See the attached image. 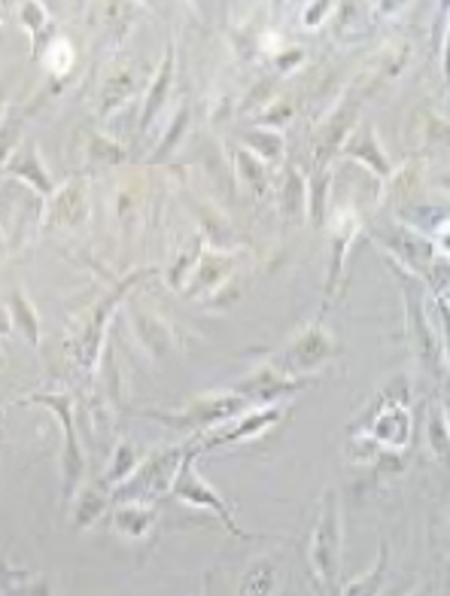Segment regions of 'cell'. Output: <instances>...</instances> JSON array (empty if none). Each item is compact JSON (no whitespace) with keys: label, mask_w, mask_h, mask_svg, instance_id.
Wrapping results in <instances>:
<instances>
[{"label":"cell","mask_w":450,"mask_h":596,"mask_svg":"<svg viewBox=\"0 0 450 596\" xmlns=\"http://www.w3.org/2000/svg\"><path fill=\"white\" fill-rule=\"evenodd\" d=\"M43 61L52 68L56 73H64L68 68L73 64V49H71V43H64V40H56L49 49H43Z\"/></svg>","instance_id":"31"},{"label":"cell","mask_w":450,"mask_h":596,"mask_svg":"<svg viewBox=\"0 0 450 596\" xmlns=\"http://www.w3.org/2000/svg\"><path fill=\"white\" fill-rule=\"evenodd\" d=\"M170 83H174V46L168 49V58L162 61V68H158L153 83H150V95H146V104H143L141 131H150L155 119H158V114L165 110V100L170 95Z\"/></svg>","instance_id":"16"},{"label":"cell","mask_w":450,"mask_h":596,"mask_svg":"<svg viewBox=\"0 0 450 596\" xmlns=\"http://www.w3.org/2000/svg\"><path fill=\"white\" fill-rule=\"evenodd\" d=\"M19 19L25 22L31 28V34H34V58L40 56V37H43V28L49 25V13H46V7H40V3H22L19 7Z\"/></svg>","instance_id":"27"},{"label":"cell","mask_w":450,"mask_h":596,"mask_svg":"<svg viewBox=\"0 0 450 596\" xmlns=\"http://www.w3.org/2000/svg\"><path fill=\"white\" fill-rule=\"evenodd\" d=\"M387 575H390V545L380 541L375 567L368 569L366 575H359L356 582L347 584L344 591H338V596H380L383 584H387Z\"/></svg>","instance_id":"20"},{"label":"cell","mask_w":450,"mask_h":596,"mask_svg":"<svg viewBox=\"0 0 450 596\" xmlns=\"http://www.w3.org/2000/svg\"><path fill=\"white\" fill-rule=\"evenodd\" d=\"M10 332H13V320H10L7 305H0V338H3V335H10Z\"/></svg>","instance_id":"35"},{"label":"cell","mask_w":450,"mask_h":596,"mask_svg":"<svg viewBox=\"0 0 450 596\" xmlns=\"http://www.w3.org/2000/svg\"><path fill=\"white\" fill-rule=\"evenodd\" d=\"M198 454H201V444H192L189 451H186L183 463L177 468V475H174V484H170V497H177L186 505H192V509H204L211 511L213 517L220 521V524L232 533V536H238V539H253L247 529H240L238 521H235V514H232V505L225 502L223 493L220 490H213L211 484L204 481L201 475H198Z\"/></svg>","instance_id":"2"},{"label":"cell","mask_w":450,"mask_h":596,"mask_svg":"<svg viewBox=\"0 0 450 596\" xmlns=\"http://www.w3.org/2000/svg\"><path fill=\"white\" fill-rule=\"evenodd\" d=\"M155 524V505H146V502H122L112 511V526L128 536V539H141L146 536Z\"/></svg>","instance_id":"17"},{"label":"cell","mask_w":450,"mask_h":596,"mask_svg":"<svg viewBox=\"0 0 450 596\" xmlns=\"http://www.w3.org/2000/svg\"><path fill=\"white\" fill-rule=\"evenodd\" d=\"M22 575L25 572H15L13 567H7V560L0 557V594H7V591H13L22 584Z\"/></svg>","instance_id":"33"},{"label":"cell","mask_w":450,"mask_h":596,"mask_svg":"<svg viewBox=\"0 0 450 596\" xmlns=\"http://www.w3.org/2000/svg\"><path fill=\"white\" fill-rule=\"evenodd\" d=\"M235 168H238V177L240 183L247 186L253 195H262L268 186V177H265V168H262V162L253 156V153H247V150H238L235 153Z\"/></svg>","instance_id":"24"},{"label":"cell","mask_w":450,"mask_h":596,"mask_svg":"<svg viewBox=\"0 0 450 596\" xmlns=\"http://www.w3.org/2000/svg\"><path fill=\"white\" fill-rule=\"evenodd\" d=\"M341 548H344V533H341V497L338 490H325L320 517L310 533L308 563L313 572V584L323 596H338L341 584Z\"/></svg>","instance_id":"1"},{"label":"cell","mask_w":450,"mask_h":596,"mask_svg":"<svg viewBox=\"0 0 450 596\" xmlns=\"http://www.w3.org/2000/svg\"><path fill=\"white\" fill-rule=\"evenodd\" d=\"M131 95H134V76H131V73L119 71L116 76H110V80L104 83V88H100V98H98L100 116L119 110Z\"/></svg>","instance_id":"23"},{"label":"cell","mask_w":450,"mask_h":596,"mask_svg":"<svg viewBox=\"0 0 450 596\" xmlns=\"http://www.w3.org/2000/svg\"><path fill=\"white\" fill-rule=\"evenodd\" d=\"M281 582V569L274 557H259L250 567L244 569L238 584V594L235 596H274Z\"/></svg>","instance_id":"14"},{"label":"cell","mask_w":450,"mask_h":596,"mask_svg":"<svg viewBox=\"0 0 450 596\" xmlns=\"http://www.w3.org/2000/svg\"><path fill=\"white\" fill-rule=\"evenodd\" d=\"M128 289H131V281H126V284L119 286L116 293H110V296L100 301L98 308H95V313H92V320H88V326H85V332L80 335V344H76V359H80V366L83 369H88L92 362H95V356H98V347H100V329H104V323H107V317H110V311L122 301V296H126Z\"/></svg>","instance_id":"12"},{"label":"cell","mask_w":450,"mask_h":596,"mask_svg":"<svg viewBox=\"0 0 450 596\" xmlns=\"http://www.w3.org/2000/svg\"><path fill=\"white\" fill-rule=\"evenodd\" d=\"M0 402H3V398H0Z\"/></svg>","instance_id":"38"},{"label":"cell","mask_w":450,"mask_h":596,"mask_svg":"<svg viewBox=\"0 0 450 596\" xmlns=\"http://www.w3.org/2000/svg\"><path fill=\"white\" fill-rule=\"evenodd\" d=\"M341 150H344V156L359 158V162H363V165H368V168L375 170L378 177H390V174H393L390 158H387V153L380 150L378 134H375V126H368V122L353 128L351 141L344 143Z\"/></svg>","instance_id":"11"},{"label":"cell","mask_w":450,"mask_h":596,"mask_svg":"<svg viewBox=\"0 0 450 596\" xmlns=\"http://www.w3.org/2000/svg\"><path fill=\"white\" fill-rule=\"evenodd\" d=\"M88 158H92V162H104V165H116V162L126 158V150L92 131V134H88Z\"/></svg>","instance_id":"29"},{"label":"cell","mask_w":450,"mask_h":596,"mask_svg":"<svg viewBox=\"0 0 450 596\" xmlns=\"http://www.w3.org/2000/svg\"><path fill=\"white\" fill-rule=\"evenodd\" d=\"M189 448H174V451H165V454H155L150 460H143L138 472L128 478L126 484H119L112 490V502L122 505V502H146V505H155V499L170 493V484H174V475L183 463V456Z\"/></svg>","instance_id":"4"},{"label":"cell","mask_w":450,"mask_h":596,"mask_svg":"<svg viewBox=\"0 0 450 596\" xmlns=\"http://www.w3.org/2000/svg\"><path fill=\"white\" fill-rule=\"evenodd\" d=\"M28 402L52 412L61 424V436H64V444H61V499L73 502V497L83 490L85 478V454L80 436H76V424H73V398L68 393H34Z\"/></svg>","instance_id":"3"},{"label":"cell","mask_w":450,"mask_h":596,"mask_svg":"<svg viewBox=\"0 0 450 596\" xmlns=\"http://www.w3.org/2000/svg\"><path fill=\"white\" fill-rule=\"evenodd\" d=\"M329 10H335L332 3H317L313 10L308 7V15H305V25H320L323 22V15L320 13H329Z\"/></svg>","instance_id":"34"},{"label":"cell","mask_w":450,"mask_h":596,"mask_svg":"<svg viewBox=\"0 0 450 596\" xmlns=\"http://www.w3.org/2000/svg\"><path fill=\"white\" fill-rule=\"evenodd\" d=\"M411 596H436V594H433V587H421L417 594H411Z\"/></svg>","instance_id":"36"},{"label":"cell","mask_w":450,"mask_h":596,"mask_svg":"<svg viewBox=\"0 0 450 596\" xmlns=\"http://www.w3.org/2000/svg\"><path fill=\"white\" fill-rule=\"evenodd\" d=\"M281 207H283V219H289V223L305 219V211H308V180H305V174H301L298 165H286Z\"/></svg>","instance_id":"18"},{"label":"cell","mask_w":450,"mask_h":596,"mask_svg":"<svg viewBox=\"0 0 450 596\" xmlns=\"http://www.w3.org/2000/svg\"><path fill=\"white\" fill-rule=\"evenodd\" d=\"M247 412V402L225 390V393H211V396H198L196 402L186 405V412L180 414H155L158 420L177 426V429H192V432H211L216 426H223L225 420L238 417Z\"/></svg>","instance_id":"6"},{"label":"cell","mask_w":450,"mask_h":596,"mask_svg":"<svg viewBox=\"0 0 450 596\" xmlns=\"http://www.w3.org/2000/svg\"><path fill=\"white\" fill-rule=\"evenodd\" d=\"M19 134H22V122L19 119L0 122V170H3L7 158L13 156V150L19 146Z\"/></svg>","instance_id":"32"},{"label":"cell","mask_w":450,"mask_h":596,"mask_svg":"<svg viewBox=\"0 0 450 596\" xmlns=\"http://www.w3.org/2000/svg\"><path fill=\"white\" fill-rule=\"evenodd\" d=\"M353 128H356V114H353V110H338V116H332V119L320 128V134L310 143V153H313L317 168H323L325 162L335 158L344 138H351Z\"/></svg>","instance_id":"13"},{"label":"cell","mask_w":450,"mask_h":596,"mask_svg":"<svg viewBox=\"0 0 450 596\" xmlns=\"http://www.w3.org/2000/svg\"><path fill=\"white\" fill-rule=\"evenodd\" d=\"M247 153H253L259 162H277L283 156V138L274 131H250L247 138Z\"/></svg>","instance_id":"25"},{"label":"cell","mask_w":450,"mask_h":596,"mask_svg":"<svg viewBox=\"0 0 450 596\" xmlns=\"http://www.w3.org/2000/svg\"><path fill=\"white\" fill-rule=\"evenodd\" d=\"M368 439L378 448L399 454L405 451L411 441V412H408V393L402 390V383H393L378 405L368 412V429H363Z\"/></svg>","instance_id":"5"},{"label":"cell","mask_w":450,"mask_h":596,"mask_svg":"<svg viewBox=\"0 0 450 596\" xmlns=\"http://www.w3.org/2000/svg\"><path fill=\"white\" fill-rule=\"evenodd\" d=\"M7 311H10L13 329H19L28 338L31 347H40V313H37V308H34V301H31L25 289H13L10 293Z\"/></svg>","instance_id":"19"},{"label":"cell","mask_w":450,"mask_h":596,"mask_svg":"<svg viewBox=\"0 0 450 596\" xmlns=\"http://www.w3.org/2000/svg\"><path fill=\"white\" fill-rule=\"evenodd\" d=\"M73 499H76V511H73V524L76 526H88L92 521H98V514L107 505V497L100 490H83Z\"/></svg>","instance_id":"26"},{"label":"cell","mask_w":450,"mask_h":596,"mask_svg":"<svg viewBox=\"0 0 450 596\" xmlns=\"http://www.w3.org/2000/svg\"><path fill=\"white\" fill-rule=\"evenodd\" d=\"M429 441H433L438 456L448 454V414L441 408H433V414H429Z\"/></svg>","instance_id":"30"},{"label":"cell","mask_w":450,"mask_h":596,"mask_svg":"<svg viewBox=\"0 0 450 596\" xmlns=\"http://www.w3.org/2000/svg\"><path fill=\"white\" fill-rule=\"evenodd\" d=\"M143 463V451L138 444H131V441H122L119 448H116V456H112L110 468L104 472V487L107 490H116L119 484H126L138 466Z\"/></svg>","instance_id":"22"},{"label":"cell","mask_w":450,"mask_h":596,"mask_svg":"<svg viewBox=\"0 0 450 596\" xmlns=\"http://www.w3.org/2000/svg\"><path fill=\"white\" fill-rule=\"evenodd\" d=\"M0 366H3V354H0Z\"/></svg>","instance_id":"37"},{"label":"cell","mask_w":450,"mask_h":596,"mask_svg":"<svg viewBox=\"0 0 450 596\" xmlns=\"http://www.w3.org/2000/svg\"><path fill=\"white\" fill-rule=\"evenodd\" d=\"M3 174L7 177H13L19 183L31 186L40 199H52L56 195V180H52V174L46 170L40 158V150H37V143L34 141H22L13 150V156L7 158V165H3Z\"/></svg>","instance_id":"7"},{"label":"cell","mask_w":450,"mask_h":596,"mask_svg":"<svg viewBox=\"0 0 450 596\" xmlns=\"http://www.w3.org/2000/svg\"><path fill=\"white\" fill-rule=\"evenodd\" d=\"M281 420V408H262V412H250L240 417V424H232V420H225L223 426H216L211 429L204 439H198L201 444V451L204 448H220V444H232V441H247L259 436V432H265L268 426H274Z\"/></svg>","instance_id":"10"},{"label":"cell","mask_w":450,"mask_h":596,"mask_svg":"<svg viewBox=\"0 0 450 596\" xmlns=\"http://www.w3.org/2000/svg\"><path fill=\"white\" fill-rule=\"evenodd\" d=\"M301 386H305V383L289 381V378H286L283 371L274 369V366H262L256 374L244 378L232 393H238L247 405H250V402H256V405H271V402H277L281 396H289V393H296Z\"/></svg>","instance_id":"9"},{"label":"cell","mask_w":450,"mask_h":596,"mask_svg":"<svg viewBox=\"0 0 450 596\" xmlns=\"http://www.w3.org/2000/svg\"><path fill=\"white\" fill-rule=\"evenodd\" d=\"M332 350H335V344H332L329 335H323L320 329H308V332L293 344V350H289V366L301 371L317 369L323 359H329Z\"/></svg>","instance_id":"15"},{"label":"cell","mask_w":450,"mask_h":596,"mask_svg":"<svg viewBox=\"0 0 450 596\" xmlns=\"http://www.w3.org/2000/svg\"><path fill=\"white\" fill-rule=\"evenodd\" d=\"M228 271H232V259H228V255H204L196 281L198 289H201V286H216Z\"/></svg>","instance_id":"28"},{"label":"cell","mask_w":450,"mask_h":596,"mask_svg":"<svg viewBox=\"0 0 450 596\" xmlns=\"http://www.w3.org/2000/svg\"><path fill=\"white\" fill-rule=\"evenodd\" d=\"M359 228V219L351 211H335L332 216V265H329V293L338 281V271H341V259L347 253V243H351L353 231Z\"/></svg>","instance_id":"21"},{"label":"cell","mask_w":450,"mask_h":596,"mask_svg":"<svg viewBox=\"0 0 450 596\" xmlns=\"http://www.w3.org/2000/svg\"><path fill=\"white\" fill-rule=\"evenodd\" d=\"M88 189H85L83 180H73V183L56 189V195L49 199V211H46V226L58 228H76L83 226L88 219Z\"/></svg>","instance_id":"8"}]
</instances>
